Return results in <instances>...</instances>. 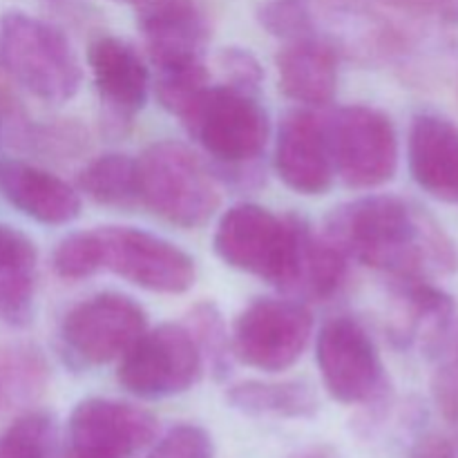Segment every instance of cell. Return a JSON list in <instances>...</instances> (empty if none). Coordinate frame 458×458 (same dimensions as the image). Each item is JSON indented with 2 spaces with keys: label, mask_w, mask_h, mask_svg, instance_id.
<instances>
[{
  "label": "cell",
  "mask_w": 458,
  "mask_h": 458,
  "mask_svg": "<svg viewBox=\"0 0 458 458\" xmlns=\"http://www.w3.org/2000/svg\"><path fill=\"white\" fill-rule=\"evenodd\" d=\"M22 141L38 155L74 157L88 146V132L76 123H52V125H25Z\"/></svg>",
  "instance_id": "cell-30"
},
{
  "label": "cell",
  "mask_w": 458,
  "mask_h": 458,
  "mask_svg": "<svg viewBox=\"0 0 458 458\" xmlns=\"http://www.w3.org/2000/svg\"><path fill=\"white\" fill-rule=\"evenodd\" d=\"M79 191L97 204L112 208H130L139 204L137 159L121 152L97 157L81 170Z\"/></svg>",
  "instance_id": "cell-23"
},
{
  "label": "cell",
  "mask_w": 458,
  "mask_h": 458,
  "mask_svg": "<svg viewBox=\"0 0 458 458\" xmlns=\"http://www.w3.org/2000/svg\"><path fill=\"white\" fill-rule=\"evenodd\" d=\"M258 22L267 34L282 43L318 34L316 9L311 0H262Z\"/></svg>",
  "instance_id": "cell-28"
},
{
  "label": "cell",
  "mask_w": 458,
  "mask_h": 458,
  "mask_svg": "<svg viewBox=\"0 0 458 458\" xmlns=\"http://www.w3.org/2000/svg\"><path fill=\"white\" fill-rule=\"evenodd\" d=\"M322 235L347 259L392 280H437L456 271L454 242L420 206L396 195H367L340 204Z\"/></svg>",
  "instance_id": "cell-1"
},
{
  "label": "cell",
  "mask_w": 458,
  "mask_h": 458,
  "mask_svg": "<svg viewBox=\"0 0 458 458\" xmlns=\"http://www.w3.org/2000/svg\"><path fill=\"white\" fill-rule=\"evenodd\" d=\"M38 249L18 228L0 224V322L25 327L34 318Z\"/></svg>",
  "instance_id": "cell-20"
},
{
  "label": "cell",
  "mask_w": 458,
  "mask_h": 458,
  "mask_svg": "<svg viewBox=\"0 0 458 458\" xmlns=\"http://www.w3.org/2000/svg\"><path fill=\"white\" fill-rule=\"evenodd\" d=\"M0 458H63L58 425L47 411H27L0 434Z\"/></svg>",
  "instance_id": "cell-25"
},
{
  "label": "cell",
  "mask_w": 458,
  "mask_h": 458,
  "mask_svg": "<svg viewBox=\"0 0 458 458\" xmlns=\"http://www.w3.org/2000/svg\"><path fill=\"white\" fill-rule=\"evenodd\" d=\"M316 362L327 394L343 405H376L387 394L378 347L353 318L335 316L320 327Z\"/></svg>",
  "instance_id": "cell-8"
},
{
  "label": "cell",
  "mask_w": 458,
  "mask_h": 458,
  "mask_svg": "<svg viewBox=\"0 0 458 458\" xmlns=\"http://www.w3.org/2000/svg\"><path fill=\"white\" fill-rule=\"evenodd\" d=\"M49 380L45 356L34 344H7L0 349V398L7 405H30L43 396Z\"/></svg>",
  "instance_id": "cell-24"
},
{
  "label": "cell",
  "mask_w": 458,
  "mask_h": 458,
  "mask_svg": "<svg viewBox=\"0 0 458 458\" xmlns=\"http://www.w3.org/2000/svg\"><path fill=\"white\" fill-rule=\"evenodd\" d=\"M313 334V318L295 300L259 298L237 316L231 334L233 358L246 367L277 374L302 358Z\"/></svg>",
  "instance_id": "cell-9"
},
{
  "label": "cell",
  "mask_w": 458,
  "mask_h": 458,
  "mask_svg": "<svg viewBox=\"0 0 458 458\" xmlns=\"http://www.w3.org/2000/svg\"><path fill=\"white\" fill-rule=\"evenodd\" d=\"M277 177L300 195H325L334 183L327 121L311 110H293L282 119L276 141Z\"/></svg>",
  "instance_id": "cell-14"
},
{
  "label": "cell",
  "mask_w": 458,
  "mask_h": 458,
  "mask_svg": "<svg viewBox=\"0 0 458 458\" xmlns=\"http://www.w3.org/2000/svg\"><path fill=\"white\" fill-rule=\"evenodd\" d=\"M146 329L148 316L141 304L106 291L65 313L61 322L63 352L79 367H101L121 360Z\"/></svg>",
  "instance_id": "cell-10"
},
{
  "label": "cell",
  "mask_w": 458,
  "mask_h": 458,
  "mask_svg": "<svg viewBox=\"0 0 458 458\" xmlns=\"http://www.w3.org/2000/svg\"><path fill=\"white\" fill-rule=\"evenodd\" d=\"M334 170L349 188L371 191L392 182L398 168L394 121L371 106H344L327 119Z\"/></svg>",
  "instance_id": "cell-6"
},
{
  "label": "cell",
  "mask_w": 458,
  "mask_h": 458,
  "mask_svg": "<svg viewBox=\"0 0 458 458\" xmlns=\"http://www.w3.org/2000/svg\"><path fill=\"white\" fill-rule=\"evenodd\" d=\"M0 192L13 208L45 226H65L81 215V197L70 183L25 161L0 164Z\"/></svg>",
  "instance_id": "cell-18"
},
{
  "label": "cell",
  "mask_w": 458,
  "mask_h": 458,
  "mask_svg": "<svg viewBox=\"0 0 458 458\" xmlns=\"http://www.w3.org/2000/svg\"><path fill=\"white\" fill-rule=\"evenodd\" d=\"M139 204L179 228H199L219 208L217 183L204 161L179 141H157L137 159Z\"/></svg>",
  "instance_id": "cell-4"
},
{
  "label": "cell",
  "mask_w": 458,
  "mask_h": 458,
  "mask_svg": "<svg viewBox=\"0 0 458 458\" xmlns=\"http://www.w3.org/2000/svg\"><path fill=\"white\" fill-rule=\"evenodd\" d=\"M159 432L155 416L132 403L85 398L67 420L63 458H134Z\"/></svg>",
  "instance_id": "cell-12"
},
{
  "label": "cell",
  "mask_w": 458,
  "mask_h": 458,
  "mask_svg": "<svg viewBox=\"0 0 458 458\" xmlns=\"http://www.w3.org/2000/svg\"><path fill=\"white\" fill-rule=\"evenodd\" d=\"M300 222L298 217H280L259 204H237L222 215L215 228V253L235 271L277 289H293Z\"/></svg>",
  "instance_id": "cell-5"
},
{
  "label": "cell",
  "mask_w": 458,
  "mask_h": 458,
  "mask_svg": "<svg viewBox=\"0 0 458 458\" xmlns=\"http://www.w3.org/2000/svg\"><path fill=\"white\" fill-rule=\"evenodd\" d=\"M217 65L224 74V83L237 85V88L246 89H258L262 83V67L259 61L249 52V49L242 47H226L219 52Z\"/></svg>",
  "instance_id": "cell-32"
},
{
  "label": "cell",
  "mask_w": 458,
  "mask_h": 458,
  "mask_svg": "<svg viewBox=\"0 0 458 458\" xmlns=\"http://www.w3.org/2000/svg\"><path fill=\"white\" fill-rule=\"evenodd\" d=\"M411 458H456L454 447L441 437H429L414 450Z\"/></svg>",
  "instance_id": "cell-34"
},
{
  "label": "cell",
  "mask_w": 458,
  "mask_h": 458,
  "mask_svg": "<svg viewBox=\"0 0 458 458\" xmlns=\"http://www.w3.org/2000/svg\"><path fill=\"white\" fill-rule=\"evenodd\" d=\"M213 438L199 425H177L170 429L146 458H213Z\"/></svg>",
  "instance_id": "cell-31"
},
{
  "label": "cell",
  "mask_w": 458,
  "mask_h": 458,
  "mask_svg": "<svg viewBox=\"0 0 458 458\" xmlns=\"http://www.w3.org/2000/svg\"><path fill=\"white\" fill-rule=\"evenodd\" d=\"M186 329L195 338L199 347L204 365L210 367V374L217 380H224L231 371L233 347L226 320L215 302H199L188 311Z\"/></svg>",
  "instance_id": "cell-26"
},
{
  "label": "cell",
  "mask_w": 458,
  "mask_h": 458,
  "mask_svg": "<svg viewBox=\"0 0 458 458\" xmlns=\"http://www.w3.org/2000/svg\"><path fill=\"white\" fill-rule=\"evenodd\" d=\"M0 67L27 94L54 106L74 98L83 81L67 36L25 12L0 18Z\"/></svg>",
  "instance_id": "cell-3"
},
{
  "label": "cell",
  "mask_w": 458,
  "mask_h": 458,
  "mask_svg": "<svg viewBox=\"0 0 458 458\" xmlns=\"http://www.w3.org/2000/svg\"><path fill=\"white\" fill-rule=\"evenodd\" d=\"M97 235L101 271L152 293L179 295L195 284V259L165 237L132 226H101Z\"/></svg>",
  "instance_id": "cell-11"
},
{
  "label": "cell",
  "mask_w": 458,
  "mask_h": 458,
  "mask_svg": "<svg viewBox=\"0 0 458 458\" xmlns=\"http://www.w3.org/2000/svg\"><path fill=\"white\" fill-rule=\"evenodd\" d=\"M344 273L347 258L325 235H316L311 226L300 222L298 264L291 291H298L311 300H327L340 289Z\"/></svg>",
  "instance_id": "cell-22"
},
{
  "label": "cell",
  "mask_w": 458,
  "mask_h": 458,
  "mask_svg": "<svg viewBox=\"0 0 458 458\" xmlns=\"http://www.w3.org/2000/svg\"><path fill=\"white\" fill-rule=\"evenodd\" d=\"M54 273L63 280L79 282L101 271V244L97 228L94 231L72 233L58 242L52 255Z\"/></svg>",
  "instance_id": "cell-29"
},
{
  "label": "cell",
  "mask_w": 458,
  "mask_h": 458,
  "mask_svg": "<svg viewBox=\"0 0 458 458\" xmlns=\"http://www.w3.org/2000/svg\"><path fill=\"white\" fill-rule=\"evenodd\" d=\"M88 63L94 88L116 123H128L143 110L150 92V72L132 45L116 36H101L89 45Z\"/></svg>",
  "instance_id": "cell-15"
},
{
  "label": "cell",
  "mask_w": 458,
  "mask_h": 458,
  "mask_svg": "<svg viewBox=\"0 0 458 458\" xmlns=\"http://www.w3.org/2000/svg\"><path fill=\"white\" fill-rule=\"evenodd\" d=\"M139 30L159 74L204 65L210 30L195 0H141Z\"/></svg>",
  "instance_id": "cell-13"
},
{
  "label": "cell",
  "mask_w": 458,
  "mask_h": 458,
  "mask_svg": "<svg viewBox=\"0 0 458 458\" xmlns=\"http://www.w3.org/2000/svg\"><path fill=\"white\" fill-rule=\"evenodd\" d=\"M411 179L438 201L458 204V125L438 114H419L407 139Z\"/></svg>",
  "instance_id": "cell-16"
},
{
  "label": "cell",
  "mask_w": 458,
  "mask_h": 458,
  "mask_svg": "<svg viewBox=\"0 0 458 458\" xmlns=\"http://www.w3.org/2000/svg\"><path fill=\"white\" fill-rule=\"evenodd\" d=\"M0 141H3V119H0Z\"/></svg>",
  "instance_id": "cell-36"
},
{
  "label": "cell",
  "mask_w": 458,
  "mask_h": 458,
  "mask_svg": "<svg viewBox=\"0 0 458 458\" xmlns=\"http://www.w3.org/2000/svg\"><path fill=\"white\" fill-rule=\"evenodd\" d=\"M280 92L307 107H322L334 101L338 89V47L313 34L291 40L276 56Z\"/></svg>",
  "instance_id": "cell-17"
},
{
  "label": "cell",
  "mask_w": 458,
  "mask_h": 458,
  "mask_svg": "<svg viewBox=\"0 0 458 458\" xmlns=\"http://www.w3.org/2000/svg\"><path fill=\"white\" fill-rule=\"evenodd\" d=\"M289 458H340V454H338V450L331 445H311V447H304V450L295 452V454Z\"/></svg>",
  "instance_id": "cell-35"
},
{
  "label": "cell",
  "mask_w": 458,
  "mask_h": 458,
  "mask_svg": "<svg viewBox=\"0 0 458 458\" xmlns=\"http://www.w3.org/2000/svg\"><path fill=\"white\" fill-rule=\"evenodd\" d=\"M396 282V313L389 325L398 347L420 344L425 352L438 343L456 318V302L450 293L438 289L432 280H394Z\"/></svg>",
  "instance_id": "cell-19"
},
{
  "label": "cell",
  "mask_w": 458,
  "mask_h": 458,
  "mask_svg": "<svg viewBox=\"0 0 458 458\" xmlns=\"http://www.w3.org/2000/svg\"><path fill=\"white\" fill-rule=\"evenodd\" d=\"M121 3H134V4H137V3H141V0H121Z\"/></svg>",
  "instance_id": "cell-37"
},
{
  "label": "cell",
  "mask_w": 458,
  "mask_h": 458,
  "mask_svg": "<svg viewBox=\"0 0 458 458\" xmlns=\"http://www.w3.org/2000/svg\"><path fill=\"white\" fill-rule=\"evenodd\" d=\"M331 7H376L407 18H425L441 12L445 0H329Z\"/></svg>",
  "instance_id": "cell-33"
},
{
  "label": "cell",
  "mask_w": 458,
  "mask_h": 458,
  "mask_svg": "<svg viewBox=\"0 0 458 458\" xmlns=\"http://www.w3.org/2000/svg\"><path fill=\"white\" fill-rule=\"evenodd\" d=\"M434 360L432 396L445 423L458 434V316L429 349Z\"/></svg>",
  "instance_id": "cell-27"
},
{
  "label": "cell",
  "mask_w": 458,
  "mask_h": 458,
  "mask_svg": "<svg viewBox=\"0 0 458 458\" xmlns=\"http://www.w3.org/2000/svg\"><path fill=\"white\" fill-rule=\"evenodd\" d=\"M179 119L215 161L222 177L240 182L250 177L249 173L267 150L271 132L258 89L231 83L208 85Z\"/></svg>",
  "instance_id": "cell-2"
},
{
  "label": "cell",
  "mask_w": 458,
  "mask_h": 458,
  "mask_svg": "<svg viewBox=\"0 0 458 458\" xmlns=\"http://www.w3.org/2000/svg\"><path fill=\"white\" fill-rule=\"evenodd\" d=\"M204 371V358L186 325H159L143 331L119 362L121 387L146 401L186 394Z\"/></svg>",
  "instance_id": "cell-7"
},
{
  "label": "cell",
  "mask_w": 458,
  "mask_h": 458,
  "mask_svg": "<svg viewBox=\"0 0 458 458\" xmlns=\"http://www.w3.org/2000/svg\"><path fill=\"white\" fill-rule=\"evenodd\" d=\"M226 403L235 411L253 419H313L320 410L316 392L304 380H284V383H264L246 380L233 385L226 392Z\"/></svg>",
  "instance_id": "cell-21"
}]
</instances>
